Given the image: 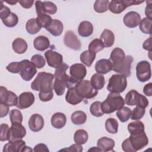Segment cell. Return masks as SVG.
I'll list each match as a JSON object with an SVG mask.
<instances>
[{"label":"cell","instance_id":"cell-36","mask_svg":"<svg viewBox=\"0 0 152 152\" xmlns=\"http://www.w3.org/2000/svg\"><path fill=\"white\" fill-rule=\"evenodd\" d=\"M52 20L51 17L45 13L37 14L36 18V22L40 28H46L50 24Z\"/></svg>","mask_w":152,"mask_h":152},{"label":"cell","instance_id":"cell-40","mask_svg":"<svg viewBox=\"0 0 152 152\" xmlns=\"http://www.w3.org/2000/svg\"><path fill=\"white\" fill-rule=\"evenodd\" d=\"M105 128L108 132L116 134L118 131V122L115 118H108L105 122Z\"/></svg>","mask_w":152,"mask_h":152},{"label":"cell","instance_id":"cell-27","mask_svg":"<svg viewBox=\"0 0 152 152\" xmlns=\"http://www.w3.org/2000/svg\"><path fill=\"white\" fill-rule=\"evenodd\" d=\"M34 48L39 51H44L50 46L49 39L45 36H39L35 38L33 42Z\"/></svg>","mask_w":152,"mask_h":152},{"label":"cell","instance_id":"cell-10","mask_svg":"<svg viewBox=\"0 0 152 152\" xmlns=\"http://www.w3.org/2000/svg\"><path fill=\"white\" fill-rule=\"evenodd\" d=\"M21 66L20 72L22 79L26 81H30L37 73V69L34 65L27 59L21 61Z\"/></svg>","mask_w":152,"mask_h":152},{"label":"cell","instance_id":"cell-2","mask_svg":"<svg viewBox=\"0 0 152 152\" xmlns=\"http://www.w3.org/2000/svg\"><path fill=\"white\" fill-rule=\"evenodd\" d=\"M110 61H112V70L123 75H128L131 72L132 60L129 56H125L124 51L115 48L110 55Z\"/></svg>","mask_w":152,"mask_h":152},{"label":"cell","instance_id":"cell-16","mask_svg":"<svg viewBox=\"0 0 152 152\" xmlns=\"http://www.w3.org/2000/svg\"><path fill=\"white\" fill-rule=\"evenodd\" d=\"M34 96L31 92H24L20 94L18 97V103L16 106L20 109H27L34 103Z\"/></svg>","mask_w":152,"mask_h":152},{"label":"cell","instance_id":"cell-55","mask_svg":"<svg viewBox=\"0 0 152 152\" xmlns=\"http://www.w3.org/2000/svg\"><path fill=\"white\" fill-rule=\"evenodd\" d=\"M18 2L20 3V4L22 7L24 8H30L33 6L34 1L21 0V1H18Z\"/></svg>","mask_w":152,"mask_h":152},{"label":"cell","instance_id":"cell-1","mask_svg":"<svg viewBox=\"0 0 152 152\" xmlns=\"http://www.w3.org/2000/svg\"><path fill=\"white\" fill-rule=\"evenodd\" d=\"M54 75L46 72H40L31 84V88L39 91V99L42 102H48L53 97V81Z\"/></svg>","mask_w":152,"mask_h":152},{"label":"cell","instance_id":"cell-6","mask_svg":"<svg viewBox=\"0 0 152 152\" xmlns=\"http://www.w3.org/2000/svg\"><path fill=\"white\" fill-rule=\"evenodd\" d=\"M75 88L78 94L83 99H91L97 96L98 90H96L91 84L89 80H82L77 83Z\"/></svg>","mask_w":152,"mask_h":152},{"label":"cell","instance_id":"cell-22","mask_svg":"<svg viewBox=\"0 0 152 152\" xmlns=\"http://www.w3.org/2000/svg\"><path fill=\"white\" fill-rule=\"evenodd\" d=\"M63 29L62 23L56 19H52L50 24L46 28V30L54 36H60L63 31Z\"/></svg>","mask_w":152,"mask_h":152},{"label":"cell","instance_id":"cell-5","mask_svg":"<svg viewBox=\"0 0 152 152\" xmlns=\"http://www.w3.org/2000/svg\"><path fill=\"white\" fill-rule=\"evenodd\" d=\"M126 77L121 74H113L109 78L107 89L112 93H121L126 89Z\"/></svg>","mask_w":152,"mask_h":152},{"label":"cell","instance_id":"cell-53","mask_svg":"<svg viewBox=\"0 0 152 152\" xmlns=\"http://www.w3.org/2000/svg\"><path fill=\"white\" fill-rule=\"evenodd\" d=\"M9 106L2 103H0V117L4 118L9 112Z\"/></svg>","mask_w":152,"mask_h":152},{"label":"cell","instance_id":"cell-23","mask_svg":"<svg viewBox=\"0 0 152 152\" xmlns=\"http://www.w3.org/2000/svg\"><path fill=\"white\" fill-rule=\"evenodd\" d=\"M65 100L68 103L72 105H76L81 103L83 98L78 94L74 87L68 88L65 95Z\"/></svg>","mask_w":152,"mask_h":152},{"label":"cell","instance_id":"cell-60","mask_svg":"<svg viewBox=\"0 0 152 152\" xmlns=\"http://www.w3.org/2000/svg\"><path fill=\"white\" fill-rule=\"evenodd\" d=\"M88 151H102L101 150L97 147H91V148H90Z\"/></svg>","mask_w":152,"mask_h":152},{"label":"cell","instance_id":"cell-31","mask_svg":"<svg viewBox=\"0 0 152 152\" xmlns=\"http://www.w3.org/2000/svg\"><path fill=\"white\" fill-rule=\"evenodd\" d=\"M128 130L130 134H137L144 131V125L142 122L137 120L128 124Z\"/></svg>","mask_w":152,"mask_h":152},{"label":"cell","instance_id":"cell-29","mask_svg":"<svg viewBox=\"0 0 152 152\" xmlns=\"http://www.w3.org/2000/svg\"><path fill=\"white\" fill-rule=\"evenodd\" d=\"M13 50L18 54H23L26 52L27 49L28 45L27 42L23 39L16 38L12 43Z\"/></svg>","mask_w":152,"mask_h":152},{"label":"cell","instance_id":"cell-47","mask_svg":"<svg viewBox=\"0 0 152 152\" xmlns=\"http://www.w3.org/2000/svg\"><path fill=\"white\" fill-rule=\"evenodd\" d=\"M31 62L37 68L39 69L44 67L46 64V61L45 58L43 57V56L39 54L34 55L31 58Z\"/></svg>","mask_w":152,"mask_h":152},{"label":"cell","instance_id":"cell-25","mask_svg":"<svg viewBox=\"0 0 152 152\" xmlns=\"http://www.w3.org/2000/svg\"><path fill=\"white\" fill-rule=\"evenodd\" d=\"M51 125L52 126L56 129H61L65 126L66 122V116L61 112L54 113L50 120Z\"/></svg>","mask_w":152,"mask_h":152},{"label":"cell","instance_id":"cell-52","mask_svg":"<svg viewBox=\"0 0 152 152\" xmlns=\"http://www.w3.org/2000/svg\"><path fill=\"white\" fill-rule=\"evenodd\" d=\"M59 151H73V152H81L83 151V147L81 145L78 144H74L68 148L61 149Z\"/></svg>","mask_w":152,"mask_h":152},{"label":"cell","instance_id":"cell-54","mask_svg":"<svg viewBox=\"0 0 152 152\" xmlns=\"http://www.w3.org/2000/svg\"><path fill=\"white\" fill-rule=\"evenodd\" d=\"M34 151L37 152V151H46V152H49V150L48 148V147L45 144H38L37 145H35L34 149H33Z\"/></svg>","mask_w":152,"mask_h":152},{"label":"cell","instance_id":"cell-20","mask_svg":"<svg viewBox=\"0 0 152 152\" xmlns=\"http://www.w3.org/2000/svg\"><path fill=\"white\" fill-rule=\"evenodd\" d=\"M96 71L100 74H105L112 70V64L109 59H101L95 65Z\"/></svg>","mask_w":152,"mask_h":152},{"label":"cell","instance_id":"cell-61","mask_svg":"<svg viewBox=\"0 0 152 152\" xmlns=\"http://www.w3.org/2000/svg\"><path fill=\"white\" fill-rule=\"evenodd\" d=\"M7 3L11 5H15L17 2H18V1H14V0H10V1H5Z\"/></svg>","mask_w":152,"mask_h":152},{"label":"cell","instance_id":"cell-4","mask_svg":"<svg viewBox=\"0 0 152 152\" xmlns=\"http://www.w3.org/2000/svg\"><path fill=\"white\" fill-rule=\"evenodd\" d=\"M125 104V100L119 93H109L105 100L102 102L101 108L105 114H109L121 109Z\"/></svg>","mask_w":152,"mask_h":152},{"label":"cell","instance_id":"cell-11","mask_svg":"<svg viewBox=\"0 0 152 152\" xmlns=\"http://www.w3.org/2000/svg\"><path fill=\"white\" fill-rule=\"evenodd\" d=\"M0 103H5L10 107L17 106L18 103V97L14 92L8 91L7 88L4 86H1Z\"/></svg>","mask_w":152,"mask_h":152},{"label":"cell","instance_id":"cell-33","mask_svg":"<svg viewBox=\"0 0 152 152\" xmlns=\"http://www.w3.org/2000/svg\"><path fill=\"white\" fill-rule=\"evenodd\" d=\"M96 53L91 52L88 50H85L80 55V60L84 65L89 67L92 65L96 58Z\"/></svg>","mask_w":152,"mask_h":152},{"label":"cell","instance_id":"cell-8","mask_svg":"<svg viewBox=\"0 0 152 152\" xmlns=\"http://www.w3.org/2000/svg\"><path fill=\"white\" fill-rule=\"evenodd\" d=\"M144 1H111L109 5V10L112 13L118 14L121 13L128 7H130L131 5H138L142 3Z\"/></svg>","mask_w":152,"mask_h":152},{"label":"cell","instance_id":"cell-17","mask_svg":"<svg viewBox=\"0 0 152 152\" xmlns=\"http://www.w3.org/2000/svg\"><path fill=\"white\" fill-rule=\"evenodd\" d=\"M69 74L72 77L80 81L86 77L87 69L83 64L77 63L70 66Z\"/></svg>","mask_w":152,"mask_h":152},{"label":"cell","instance_id":"cell-48","mask_svg":"<svg viewBox=\"0 0 152 152\" xmlns=\"http://www.w3.org/2000/svg\"><path fill=\"white\" fill-rule=\"evenodd\" d=\"M145 110L144 108L140 107L139 106H136L132 111H131V119L132 120H140L141 119L145 114Z\"/></svg>","mask_w":152,"mask_h":152},{"label":"cell","instance_id":"cell-44","mask_svg":"<svg viewBox=\"0 0 152 152\" xmlns=\"http://www.w3.org/2000/svg\"><path fill=\"white\" fill-rule=\"evenodd\" d=\"M53 87L55 93L59 96H62L64 93L66 86L64 83L61 80L55 78L53 83Z\"/></svg>","mask_w":152,"mask_h":152},{"label":"cell","instance_id":"cell-18","mask_svg":"<svg viewBox=\"0 0 152 152\" xmlns=\"http://www.w3.org/2000/svg\"><path fill=\"white\" fill-rule=\"evenodd\" d=\"M141 21L140 15L135 11H129L124 17L123 22L129 28H134L138 26Z\"/></svg>","mask_w":152,"mask_h":152},{"label":"cell","instance_id":"cell-57","mask_svg":"<svg viewBox=\"0 0 152 152\" xmlns=\"http://www.w3.org/2000/svg\"><path fill=\"white\" fill-rule=\"evenodd\" d=\"M142 48L147 50H148L150 52H151V37H150L148 39L145 40L142 45Z\"/></svg>","mask_w":152,"mask_h":152},{"label":"cell","instance_id":"cell-30","mask_svg":"<svg viewBox=\"0 0 152 152\" xmlns=\"http://www.w3.org/2000/svg\"><path fill=\"white\" fill-rule=\"evenodd\" d=\"M90 83L92 86L97 90H101L103 88L105 84L104 77L103 75L96 73L93 75L91 78Z\"/></svg>","mask_w":152,"mask_h":152},{"label":"cell","instance_id":"cell-41","mask_svg":"<svg viewBox=\"0 0 152 152\" xmlns=\"http://www.w3.org/2000/svg\"><path fill=\"white\" fill-rule=\"evenodd\" d=\"M88 48L89 51L96 54L100 50H103L104 46L102 41L100 39H95L90 43Z\"/></svg>","mask_w":152,"mask_h":152},{"label":"cell","instance_id":"cell-59","mask_svg":"<svg viewBox=\"0 0 152 152\" xmlns=\"http://www.w3.org/2000/svg\"><path fill=\"white\" fill-rule=\"evenodd\" d=\"M33 151V150L32 148H31L30 147H27V146L24 145V147L23 148L22 150H21V152H23V151L28 152V151Z\"/></svg>","mask_w":152,"mask_h":152},{"label":"cell","instance_id":"cell-58","mask_svg":"<svg viewBox=\"0 0 152 152\" xmlns=\"http://www.w3.org/2000/svg\"><path fill=\"white\" fill-rule=\"evenodd\" d=\"M148 4L147 2V6L145 7V15L147 18H152V16H151V14H152V12H151V9H152V7H151V1H148Z\"/></svg>","mask_w":152,"mask_h":152},{"label":"cell","instance_id":"cell-51","mask_svg":"<svg viewBox=\"0 0 152 152\" xmlns=\"http://www.w3.org/2000/svg\"><path fill=\"white\" fill-rule=\"evenodd\" d=\"M1 7H0V18L1 20L7 18L11 14V11L10 9L7 7V6H5L2 4V1H1Z\"/></svg>","mask_w":152,"mask_h":152},{"label":"cell","instance_id":"cell-9","mask_svg":"<svg viewBox=\"0 0 152 152\" xmlns=\"http://www.w3.org/2000/svg\"><path fill=\"white\" fill-rule=\"evenodd\" d=\"M136 75L140 82L149 80L151 76V65L147 61H140L136 66Z\"/></svg>","mask_w":152,"mask_h":152},{"label":"cell","instance_id":"cell-49","mask_svg":"<svg viewBox=\"0 0 152 152\" xmlns=\"http://www.w3.org/2000/svg\"><path fill=\"white\" fill-rule=\"evenodd\" d=\"M69 68V66L65 63H62L60 66H59L57 68H56L54 76L55 78L61 79L63 77H64L66 74V71Z\"/></svg>","mask_w":152,"mask_h":152},{"label":"cell","instance_id":"cell-26","mask_svg":"<svg viewBox=\"0 0 152 152\" xmlns=\"http://www.w3.org/2000/svg\"><path fill=\"white\" fill-rule=\"evenodd\" d=\"M78 32L80 36L87 37L91 36L93 32V26L88 21H83L80 23L78 27Z\"/></svg>","mask_w":152,"mask_h":152},{"label":"cell","instance_id":"cell-50","mask_svg":"<svg viewBox=\"0 0 152 152\" xmlns=\"http://www.w3.org/2000/svg\"><path fill=\"white\" fill-rule=\"evenodd\" d=\"M21 63L20 62H13L10 64H9L7 67L6 69L11 73L13 74H17L20 73L21 70Z\"/></svg>","mask_w":152,"mask_h":152},{"label":"cell","instance_id":"cell-43","mask_svg":"<svg viewBox=\"0 0 152 152\" xmlns=\"http://www.w3.org/2000/svg\"><path fill=\"white\" fill-rule=\"evenodd\" d=\"M2 21L5 26L8 27H14L18 24V18L15 13L11 12L10 15L7 18L2 20Z\"/></svg>","mask_w":152,"mask_h":152},{"label":"cell","instance_id":"cell-15","mask_svg":"<svg viewBox=\"0 0 152 152\" xmlns=\"http://www.w3.org/2000/svg\"><path fill=\"white\" fill-rule=\"evenodd\" d=\"M64 43L68 48L78 50L81 48V43L77 36L71 30L67 31L64 37Z\"/></svg>","mask_w":152,"mask_h":152},{"label":"cell","instance_id":"cell-35","mask_svg":"<svg viewBox=\"0 0 152 152\" xmlns=\"http://www.w3.org/2000/svg\"><path fill=\"white\" fill-rule=\"evenodd\" d=\"M26 29L28 33L35 34L40 30L41 28L37 24L36 18H30L26 23Z\"/></svg>","mask_w":152,"mask_h":152},{"label":"cell","instance_id":"cell-3","mask_svg":"<svg viewBox=\"0 0 152 152\" xmlns=\"http://www.w3.org/2000/svg\"><path fill=\"white\" fill-rule=\"evenodd\" d=\"M148 144V138L144 131L137 134H131L129 137L122 143V148L125 152H135Z\"/></svg>","mask_w":152,"mask_h":152},{"label":"cell","instance_id":"cell-12","mask_svg":"<svg viewBox=\"0 0 152 152\" xmlns=\"http://www.w3.org/2000/svg\"><path fill=\"white\" fill-rule=\"evenodd\" d=\"M35 7L37 14L45 13L53 15L57 11L56 5L50 1H37L35 2Z\"/></svg>","mask_w":152,"mask_h":152},{"label":"cell","instance_id":"cell-7","mask_svg":"<svg viewBox=\"0 0 152 152\" xmlns=\"http://www.w3.org/2000/svg\"><path fill=\"white\" fill-rule=\"evenodd\" d=\"M125 102L129 106H139L142 108H145L148 105V100L145 96L140 94L135 90H131L125 95Z\"/></svg>","mask_w":152,"mask_h":152},{"label":"cell","instance_id":"cell-28","mask_svg":"<svg viewBox=\"0 0 152 152\" xmlns=\"http://www.w3.org/2000/svg\"><path fill=\"white\" fill-rule=\"evenodd\" d=\"M100 39L102 41L104 48L111 47L115 42V35L111 30L104 29L100 35Z\"/></svg>","mask_w":152,"mask_h":152},{"label":"cell","instance_id":"cell-38","mask_svg":"<svg viewBox=\"0 0 152 152\" xmlns=\"http://www.w3.org/2000/svg\"><path fill=\"white\" fill-rule=\"evenodd\" d=\"M151 24L152 19L145 17L142 18L139 24L141 31L144 34H151Z\"/></svg>","mask_w":152,"mask_h":152},{"label":"cell","instance_id":"cell-14","mask_svg":"<svg viewBox=\"0 0 152 152\" xmlns=\"http://www.w3.org/2000/svg\"><path fill=\"white\" fill-rule=\"evenodd\" d=\"M26 135V128L20 123L11 124L10 127V137L9 142L22 140Z\"/></svg>","mask_w":152,"mask_h":152},{"label":"cell","instance_id":"cell-46","mask_svg":"<svg viewBox=\"0 0 152 152\" xmlns=\"http://www.w3.org/2000/svg\"><path fill=\"white\" fill-rule=\"evenodd\" d=\"M10 119L11 124L20 123L23 122V115L21 112L18 109H12L10 112Z\"/></svg>","mask_w":152,"mask_h":152},{"label":"cell","instance_id":"cell-42","mask_svg":"<svg viewBox=\"0 0 152 152\" xmlns=\"http://www.w3.org/2000/svg\"><path fill=\"white\" fill-rule=\"evenodd\" d=\"M101 104L102 102L99 101H96L91 103L90 107V112L93 116L96 117H100L104 115V113L101 108Z\"/></svg>","mask_w":152,"mask_h":152},{"label":"cell","instance_id":"cell-56","mask_svg":"<svg viewBox=\"0 0 152 152\" xmlns=\"http://www.w3.org/2000/svg\"><path fill=\"white\" fill-rule=\"evenodd\" d=\"M144 93L147 96H152V84L151 83H149L145 84L143 88Z\"/></svg>","mask_w":152,"mask_h":152},{"label":"cell","instance_id":"cell-45","mask_svg":"<svg viewBox=\"0 0 152 152\" xmlns=\"http://www.w3.org/2000/svg\"><path fill=\"white\" fill-rule=\"evenodd\" d=\"M1 141H8L10 137V128L6 124H1L0 126Z\"/></svg>","mask_w":152,"mask_h":152},{"label":"cell","instance_id":"cell-37","mask_svg":"<svg viewBox=\"0 0 152 152\" xmlns=\"http://www.w3.org/2000/svg\"><path fill=\"white\" fill-rule=\"evenodd\" d=\"M131 114V110L130 108L123 106L118 109L116 112V116L122 122H125L129 119Z\"/></svg>","mask_w":152,"mask_h":152},{"label":"cell","instance_id":"cell-13","mask_svg":"<svg viewBox=\"0 0 152 152\" xmlns=\"http://www.w3.org/2000/svg\"><path fill=\"white\" fill-rule=\"evenodd\" d=\"M45 57L49 66L57 68L63 63V57L61 54L53 50H48L45 52Z\"/></svg>","mask_w":152,"mask_h":152},{"label":"cell","instance_id":"cell-21","mask_svg":"<svg viewBox=\"0 0 152 152\" xmlns=\"http://www.w3.org/2000/svg\"><path fill=\"white\" fill-rule=\"evenodd\" d=\"M115 143L113 139L107 137H103L99 138L97 142V147L102 151H113V148Z\"/></svg>","mask_w":152,"mask_h":152},{"label":"cell","instance_id":"cell-24","mask_svg":"<svg viewBox=\"0 0 152 152\" xmlns=\"http://www.w3.org/2000/svg\"><path fill=\"white\" fill-rule=\"evenodd\" d=\"M24 145L26 142L22 140L9 142L4 146L2 151L3 152H19L21 151Z\"/></svg>","mask_w":152,"mask_h":152},{"label":"cell","instance_id":"cell-19","mask_svg":"<svg viewBox=\"0 0 152 152\" xmlns=\"http://www.w3.org/2000/svg\"><path fill=\"white\" fill-rule=\"evenodd\" d=\"M30 129L33 132H39L44 126V119L39 114L34 113L32 115L28 122Z\"/></svg>","mask_w":152,"mask_h":152},{"label":"cell","instance_id":"cell-32","mask_svg":"<svg viewBox=\"0 0 152 152\" xmlns=\"http://www.w3.org/2000/svg\"><path fill=\"white\" fill-rule=\"evenodd\" d=\"M72 122L77 125L84 124L87 120V115L85 112L81 110H77L72 113L71 116Z\"/></svg>","mask_w":152,"mask_h":152},{"label":"cell","instance_id":"cell-34","mask_svg":"<svg viewBox=\"0 0 152 152\" xmlns=\"http://www.w3.org/2000/svg\"><path fill=\"white\" fill-rule=\"evenodd\" d=\"M88 138L87 132L84 129H78L74 135V140L75 143L82 145L87 142Z\"/></svg>","mask_w":152,"mask_h":152},{"label":"cell","instance_id":"cell-39","mask_svg":"<svg viewBox=\"0 0 152 152\" xmlns=\"http://www.w3.org/2000/svg\"><path fill=\"white\" fill-rule=\"evenodd\" d=\"M110 2L107 0H97L94 4V10L98 13L106 12L109 10Z\"/></svg>","mask_w":152,"mask_h":152}]
</instances>
